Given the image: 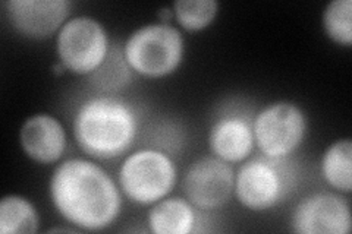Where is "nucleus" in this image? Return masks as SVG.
I'll use <instances>...</instances> for the list:
<instances>
[{"instance_id":"obj_1","label":"nucleus","mask_w":352,"mask_h":234,"mask_svg":"<svg viewBox=\"0 0 352 234\" xmlns=\"http://www.w3.org/2000/svg\"><path fill=\"white\" fill-rule=\"evenodd\" d=\"M122 191L100 164L72 157L59 163L49 179V198L56 213L76 230L100 231L122 211Z\"/></svg>"},{"instance_id":"obj_2","label":"nucleus","mask_w":352,"mask_h":234,"mask_svg":"<svg viewBox=\"0 0 352 234\" xmlns=\"http://www.w3.org/2000/svg\"><path fill=\"white\" fill-rule=\"evenodd\" d=\"M135 108L115 94H94L76 107L74 139L87 157L113 160L124 155L138 135Z\"/></svg>"},{"instance_id":"obj_3","label":"nucleus","mask_w":352,"mask_h":234,"mask_svg":"<svg viewBox=\"0 0 352 234\" xmlns=\"http://www.w3.org/2000/svg\"><path fill=\"white\" fill-rule=\"evenodd\" d=\"M122 51L132 72L159 80L179 69L185 58V38L176 25L156 21L132 31Z\"/></svg>"},{"instance_id":"obj_4","label":"nucleus","mask_w":352,"mask_h":234,"mask_svg":"<svg viewBox=\"0 0 352 234\" xmlns=\"http://www.w3.org/2000/svg\"><path fill=\"white\" fill-rule=\"evenodd\" d=\"M296 185V170L289 159H270L266 155L242 161L235 173L234 195L250 211L276 208L289 198Z\"/></svg>"},{"instance_id":"obj_5","label":"nucleus","mask_w":352,"mask_h":234,"mask_svg":"<svg viewBox=\"0 0 352 234\" xmlns=\"http://www.w3.org/2000/svg\"><path fill=\"white\" fill-rule=\"evenodd\" d=\"M178 183V167L168 152L141 148L128 154L119 165L118 185L137 205H153L172 194Z\"/></svg>"},{"instance_id":"obj_6","label":"nucleus","mask_w":352,"mask_h":234,"mask_svg":"<svg viewBox=\"0 0 352 234\" xmlns=\"http://www.w3.org/2000/svg\"><path fill=\"white\" fill-rule=\"evenodd\" d=\"M112 49L106 27L91 15H75L56 34V54L66 71L80 76L94 73Z\"/></svg>"},{"instance_id":"obj_7","label":"nucleus","mask_w":352,"mask_h":234,"mask_svg":"<svg viewBox=\"0 0 352 234\" xmlns=\"http://www.w3.org/2000/svg\"><path fill=\"white\" fill-rule=\"evenodd\" d=\"M256 147L270 159H289L307 137L305 111L289 100L264 106L252 119Z\"/></svg>"},{"instance_id":"obj_8","label":"nucleus","mask_w":352,"mask_h":234,"mask_svg":"<svg viewBox=\"0 0 352 234\" xmlns=\"http://www.w3.org/2000/svg\"><path fill=\"white\" fill-rule=\"evenodd\" d=\"M182 192L201 211H214L226 205L234 196L235 170L232 164L216 155H203L194 160L182 177Z\"/></svg>"},{"instance_id":"obj_9","label":"nucleus","mask_w":352,"mask_h":234,"mask_svg":"<svg viewBox=\"0 0 352 234\" xmlns=\"http://www.w3.org/2000/svg\"><path fill=\"white\" fill-rule=\"evenodd\" d=\"M349 199L340 192H316L302 198L291 215V229L300 234H349Z\"/></svg>"},{"instance_id":"obj_10","label":"nucleus","mask_w":352,"mask_h":234,"mask_svg":"<svg viewBox=\"0 0 352 234\" xmlns=\"http://www.w3.org/2000/svg\"><path fill=\"white\" fill-rule=\"evenodd\" d=\"M5 16L19 36L30 40H46L58 34L69 19V0H6Z\"/></svg>"},{"instance_id":"obj_11","label":"nucleus","mask_w":352,"mask_h":234,"mask_svg":"<svg viewBox=\"0 0 352 234\" xmlns=\"http://www.w3.org/2000/svg\"><path fill=\"white\" fill-rule=\"evenodd\" d=\"M252 116L245 111H225L208 129V148L229 164L245 161L256 148Z\"/></svg>"},{"instance_id":"obj_12","label":"nucleus","mask_w":352,"mask_h":234,"mask_svg":"<svg viewBox=\"0 0 352 234\" xmlns=\"http://www.w3.org/2000/svg\"><path fill=\"white\" fill-rule=\"evenodd\" d=\"M19 147L38 164L58 163L68 147V133L62 121L50 113H36L24 120L18 133Z\"/></svg>"},{"instance_id":"obj_13","label":"nucleus","mask_w":352,"mask_h":234,"mask_svg":"<svg viewBox=\"0 0 352 234\" xmlns=\"http://www.w3.org/2000/svg\"><path fill=\"white\" fill-rule=\"evenodd\" d=\"M197 208L185 196H166L153 204L147 214L148 231L156 234H190L197 231Z\"/></svg>"},{"instance_id":"obj_14","label":"nucleus","mask_w":352,"mask_h":234,"mask_svg":"<svg viewBox=\"0 0 352 234\" xmlns=\"http://www.w3.org/2000/svg\"><path fill=\"white\" fill-rule=\"evenodd\" d=\"M324 182L336 192L349 195L352 191V141L349 137L333 141L324 150L320 161Z\"/></svg>"},{"instance_id":"obj_15","label":"nucleus","mask_w":352,"mask_h":234,"mask_svg":"<svg viewBox=\"0 0 352 234\" xmlns=\"http://www.w3.org/2000/svg\"><path fill=\"white\" fill-rule=\"evenodd\" d=\"M40 213L27 196L8 194L0 199V234H32L40 229Z\"/></svg>"},{"instance_id":"obj_16","label":"nucleus","mask_w":352,"mask_h":234,"mask_svg":"<svg viewBox=\"0 0 352 234\" xmlns=\"http://www.w3.org/2000/svg\"><path fill=\"white\" fill-rule=\"evenodd\" d=\"M131 78L132 71L124 58L122 47H112L103 65L88 80L98 94H115L129 84Z\"/></svg>"},{"instance_id":"obj_17","label":"nucleus","mask_w":352,"mask_h":234,"mask_svg":"<svg viewBox=\"0 0 352 234\" xmlns=\"http://www.w3.org/2000/svg\"><path fill=\"white\" fill-rule=\"evenodd\" d=\"M175 21L186 31H203L216 21L220 3L217 0H176L172 3Z\"/></svg>"},{"instance_id":"obj_18","label":"nucleus","mask_w":352,"mask_h":234,"mask_svg":"<svg viewBox=\"0 0 352 234\" xmlns=\"http://www.w3.org/2000/svg\"><path fill=\"white\" fill-rule=\"evenodd\" d=\"M326 37L338 46H352V0H332L322 12Z\"/></svg>"},{"instance_id":"obj_19","label":"nucleus","mask_w":352,"mask_h":234,"mask_svg":"<svg viewBox=\"0 0 352 234\" xmlns=\"http://www.w3.org/2000/svg\"><path fill=\"white\" fill-rule=\"evenodd\" d=\"M157 16H159V22H164V24H172V21H175L172 6L160 8Z\"/></svg>"}]
</instances>
